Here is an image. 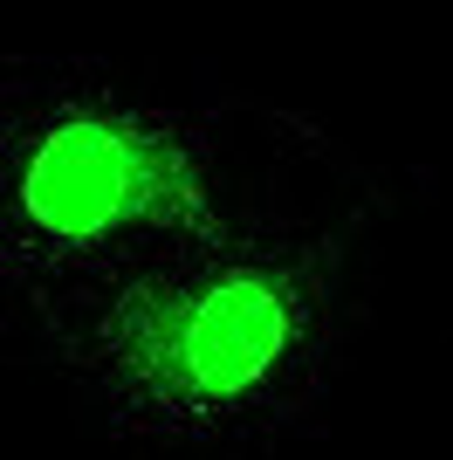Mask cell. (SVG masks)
Segmentation results:
<instances>
[{
	"label": "cell",
	"mask_w": 453,
	"mask_h": 460,
	"mask_svg": "<svg viewBox=\"0 0 453 460\" xmlns=\"http://www.w3.org/2000/svg\"><path fill=\"white\" fill-rule=\"evenodd\" d=\"M330 275L302 241H200L96 296L83 371L96 405L145 440H220L309 385Z\"/></svg>",
	"instance_id": "1"
},
{
	"label": "cell",
	"mask_w": 453,
	"mask_h": 460,
	"mask_svg": "<svg viewBox=\"0 0 453 460\" xmlns=\"http://www.w3.org/2000/svg\"><path fill=\"white\" fill-rule=\"evenodd\" d=\"M213 165L186 117L117 90L41 103L7 137V275L35 296H111L213 241Z\"/></svg>",
	"instance_id": "2"
}]
</instances>
